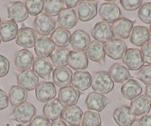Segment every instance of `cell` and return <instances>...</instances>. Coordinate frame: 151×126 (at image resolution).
<instances>
[{"instance_id": "obj_21", "label": "cell", "mask_w": 151, "mask_h": 126, "mask_svg": "<svg viewBox=\"0 0 151 126\" xmlns=\"http://www.w3.org/2000/svg\"><path fill=\"white\" fill-rule=\"evenodd\" d=\"M65 106L58 99H53L47 102L43 107L44 116L49 120L55 121L59 120L65 111Z\"/></svg>"}, {"instance_id": "obj_53", "label": "cell", "mask_w": 151, "mask_h": 126, "mask_svg": "<svg viewBox=\"0 0 151 126\" xmlns=\"http://www.w3.org/2000/svg\"><path fill=\"white\" fill-rule=\"evenodd\" d=\"M1 41H2V40H1V39H0V45H1Z\"/></svg>"}, {"instance_id": "obj_43", "label": "cell", "mask_w": 151, "mask_h": 126, "mask_svg": "<svg viewBox=\"0 0 151 126\" xmlns=\"http://www.w3.org/2000/svg\"><path fill=\"white\" fill-rule=\"evenodd\" d=\"M144 62L151 66V41L148 42L141 49Z\"/></svg>"}, {"instance_id": "obj_38", "label": "cell", "mask_w": 151, "mask_h": 126, "mask_svg": "<svg viewBox=\"0 0 151 126\" xmlns=\"http://www.w3.org/2000/svg\"><path fill=\"white\" fill-rule=\"evenodd\" d=\"M27 11L30 16L37 17L44 10L45 1L43 0H27L24 2Z\"/></svg>"}, {"instance_id": "obj_16", "label": "cell", "mask_w": 151, "mask_h": 126, "mask_svg": "<svg viewBox=\"0 0 151 126\" xmlns=\"http://www.w3.org/2000/svg\"><path fill=\"white\" fill-rule=\"evenodd\" d=\"M70 44L74 50L84 51L91 44V37L83 30H76L71 34Z\"/></svg>"}, {"instance_id": "obj_28", "label": "cell", "mask_w": 151, "mask_h": 126, "mask_svg": "<svg viewBox=\"0 0 151 126\" xmlns=\"http://www.w3.org/2000/svg\"><path fill=\"white\" fill-rule=\"evenodd\" d=\"M34 57L33 53L27 49L18 50L14 56V65L21 71L27 70L33 66Z\"/></svg>"}, {"instance_id": "obj_13", "label": "cell", "mask_w": 151, "mask_h": 126, "mask_svg": "<svg viewBox=\"0 0 151 126\" xmlns=\"http://www.w3.org/2000/svg\"><path fill=\"white\" fill-rule=\"evenodd\" d=\"M17 82L18 86L25 90L26 91H31L36 89L39 84V76L33 71V70L22 71L17 74Z\"/></svg>"}, {"instance_id": "obj_26", "label": "cell", "mask_w": 151, "mask_h": 126, "mask_svg": "<svg viewBox=\"0 0 151 126\" xmlns=\"http://www.w3.org/2000/svg\"><path fill=\"white\" fill-rule=\"evenodd\" d=\"M73 73L68 67L56 68L53 71L52 79L53 84L58 87L64 88L70 85L72 80Z\"/></svg>"}, {"instance_id": "obj_14", "label": "cell", "mask_w": 151, "mask_h": 126, "mask_svg": "<svg viewBox=\"0 0 151 126\" xmlns=\"http://www.w3.org/2000/svg\"><path fill=\"white\" fill-rule=\"evenodd\" d=\"M91 35L95 41L101 44H106L107 42L113 40L114 37L111 26L104 22H99L94 25L91 30Z\"/></svg>"}, {"instance_id": "obj_7", "label": "cell", "mask_w": 151, "mask_h": 126, "mask_svg": "<svg viewBox=\"0 0 151 126\" xmlns=\"http://www.w3.org/2000/svg\"><path fill=\"white\" fill-rule=\"evenodd\" d=\"M135 23L136 21L134 20L129 19L126 17H120L112 24V31L114 36L120 40H126L130 37Z\"/></svg>"}, {"instance_id": "obj_46", "label": "cell", "mask_w": 151, "mask_h": 126, "mask_svg": "<svg viewBox=\"0 0 151 126\" xmlns=\"http://www.w3.org/2000/svg\"><path fill=\"white\" fill-rule=\"evenodd\" d=\"M136 126H151V115L142 116L136 121Z\"/></svg>"}, {"instance_id": "obj_8", "label": "cell", "mask_w": 151, "mask_h": 126, "mask_svg": "<svg viewBox=\"0 0 151 126\" xmlns=\"http://www.w3.org/2000/svg\"><path fill=\"white\" fill-rule=\"evenodd\" d=\"M110 102V99L104 94L93 91L88 94L85 101V105L88 111H96L98 113L101 112Z\"/></svg>"}, {"instance_id": "obj_36", "label": "cell", "mask_w": 151, "mask_h": 126, "mask_svg": "<svg viewBox=\"0 0 151 126\" xmlns=\"http://www.w3.org/2000/svg\"><path fill=\"white\" fill-rule=\"evenodd\" d=\"M64 1L62 0H46L45 1V14L50 17H56L64 9Z\"/></svg>"}, {"instance_id": "obj_19", "label": "cell", "mask_w": 151, "mask_h": 126, "mask_svg": "<svg viewBox=\"0 0 151 126\" xmlns=\"http://www.w3.org/2000/svg\"><path fill=\"white\" fill-rule=\"evenodd\" d=\"M122 96L127 100H133L140 96L142 93V87L138 81L133 79H127L121 86Z\"/></svg>"}, {"instance_id": "obj_34", "label": "cell", "mask_w": 151, "mask_h": 126, "mask_svg": "<svg viewBox=\"0 0 151 126\" xmlns=\"http://www.w3.org/2000/svg\"><path fill=\"white\" fill-rule=\"evenodd\" d=\"M27 96V91L18 85H12L8 92V99L12 106L16 107L25 102Z\"/></svg>"}, {"instance_id": "obj_15", "label": "cell", "mask_w": 151, "mask_h": 126, "mask_svg": "<svg viewBox=\"0 0 151 126\" xmlns=\"http://www.w3.org/2000/svg\"><path fill=\"white\" fill-rule=\"evenodd\" d=\"M81 93L73 86L61 88L58 93V99L65 107H71L76 105L79 101Z\"/></svg>"}, {"instance_id": "obj_39", "label": "cell", "mask_w": 151, "mask_h": 126, "mask_svg": "<svg viewBox=\"0 0 151 126\" xmlns=\"http://www.w3.org/2000/svg\"><path fill=\"white\" fill-rule=\"evenodd\" d=\"M138 17L142 22L151 24V2H146L141 5L138 11Z\"/></svg>"}, {"instance_id": "obj_27", "label": "cell", "mask_w": 151, "mask_h": 126, "mask_svg": "<svg viewBox=\"0 0 151 126\" xmlns=\"http://www.w3.org/2000/svg\"><path fill=\"white\" fill-rule=\"evenodd\" d=\"M18 31V25L12 20H5L0 24V39L4 42L15 40Z\"/></svg>"}, {"instance_id": "obj_9", "label": "cell", "mask_w": 151, "mask_h": 126, "mask_svg": "<svg viewBox=\"0 0 151 126\" xmlns=\"http://www.w3.org/2000/svg\"><path fill=\"white\" fill-rule=\"evenodd\" d=\"M35 94L37 100L47 103L56 96V88L54 84L49 81H42L35 89Z\"/></svg>"}, {"instance_id": "obj_30", "label": "cell", "mask_w": 151, "mask_h": 126, "mask_svg": "<svg viewBox=\"0 0 151 126\" xmlns=\"http://www.w3.org/2000/svg\"><path fill=\"white\" fill-rule=\"evenodd\" d=\"M105 54L104 45L96 41L91 42L86 50V55L88 59L100 64H104Z\"/></svg>"}, {"instance_id": "obj_11", "label": "cell", "mask_w": 151, "mask_h": 126, "mask_svg": "<svg viewBox=\"0 0 151 126\" xmlns=\"http://www.w3.org/2000/svg\"><path fill=\"white\" fill-rule=\"evenodd\" d=\"M123 64L130 71L140 70L144 66L141 50L137 48H129L122 58Z\"/></svg>"}, {"instance_id": "obj_33", "label": "cell", "mask_w": 151, "mask_h": 126, "mask_svg": "<svg viewBox=\"0 0 151 126\" xmlns=\"http://www.w3.org/2000/svg\"><path fill=\"white\" fill-rule=\"evenodd\" d=\"M108 73L113 82L116 83H124L132 77L128 69L120 63H113L109 68Z\"/></svg>"}, {"instance_id": "obj_5", "label": "cell", "mask_w": 151, "mask_h": 126, "mask_svg": "<svg viewBox=\"0 0 151 126\" xmlns=\"http://www.w3.org/2000/svg\"><path fill=\"white\" fill-rule=\"evenodd\" d=\"M98 13V1H80L77 8L78 19L83 22L93 19Z\"/></svg>"}, {"instance_id": "obj_52", "label": "cell", "mask_w": 151, "mask_h": 126, "mask_svg": "<svg viewBox=\"0 0 151 126\" xmlns=\"http://www.w3.org/2000/svg\"><path fill=\"white\" fill-rule=\"evenodd\" d=\"M1 22H2V21H1V18H0V24H1Z\"/></svg>"}, {"instance_id": "obj_49", "label": "cell", "mask_w": 151, "mask_h": 126, "mask_svg": "<svg viewBox=\"0 0 151 126\" xmlns=\"http://www.w3.org/2000/svg\"><path fill=\"white\" fill-rule=\"evenodd\" d=\"M145 96L151 101V85H146L145 87Z\"/></svg>"}, {"instance_id": "obj_18", "label": "cell", "mask_w": 151, "mask_h": 126, "mask_svg": "<svg viewBox=\"0 0 151 126\" xmlns=\"http://www.w3.org/2000/svg\"><path fill=\"white\" fill-rule=\"evenodd\" d=\"M53 70V65L50 59L47 58L38 57L33 62V71L39 77L49 80L50 78V74Z\"/></svg>"}, {"instance_id": "obj_20", "label": "cell", "mask_w": 151, "mask_h": 126, "mask_svg": "<svg viewBox=\"0 0 151 126\" xmlns=\"http://www.w3.org/2000/svg\"><path fill=\"white\" fill-rule=\"evenodd\" d=\"M150 35L147 27L142 25L133 27L130 35V42L132 45L137 47H143L150 42Z\"/></svg>"}, {"instance_id": "obj_1", "label": "cell", "mask_w": 151, "mask_h": 126, "mask_svg": "<svg viewBox=\"0 0 151 126\" xmlns=\"http://www.w3.org/2000/svg\"><path fill=\"white\" fill-rule=\"evenodd\" d=\"M91 88L95 92L101 94H107L113 91L114 82L108 72L104 71H94L92 75Z\"/></svg>"}, {"instance_id": "obj_17", "label": "cell", "mask_w": 151, "mask_h": 126, "mask_svg": "<svg viewBox=\"0 0 151 126\" xmlns=\"http://www.w3.org/2000/svg\"><path fill=\"white\" fill-rule=\"evenodd\" d=\"M7 11L10 20H12L16 23L25 21L29 17L24 3L19 1L10 3L7 8Z\"/></svg>"}, {"instance_id": "obj_31", "label": "cell", "mask_w": 151, "mask_h": 126, "mask_svg": "<svg viewBox=\"0 0 151 126\" xmlns=\"http://www.w3.org/2000/svg\"><path fill=\"white\" fill-rule=\"evenodd\" d=\"M71 33L63 27H56L50 34V40L58 48H65L70 44Z\"/></svg>"}, {"instance_id": "obj_54", "label": "cell", "mask_w": 151, "mask_h": 126, "mask_svg": "<svg viewBox=\"0 0 151 126\" xmlns=\"http://www.w3.org/2000/svg\"></svg>"}, {"instance_id": "obj_40", "label": "cell", "mask_w": 151, "mask_h": 126, "mask_svg": "<svg viewBox=\"0 0 151 126\" xmlns=\"http://www.w3.org/2000/svg\"><path fill=\"white\" fill-rule=\"evenodd\" d=\"M136 77L146 85H151V66H144L136 73Z\"/></svg>"}, {"instance_id": "obj_29", "label": "cell", "mask_w": 151, "mask_h": 126, "mask_svg": "<svg viewBox=\"0 0 151 126\" xmlns=\"http://www.w3.org/2000/svg\"><path fill=\"white\" fill-rule=\"evenodd\" d=\"M55 50V45L50 38L47 37H40L36 40L34 45V51L40 58H47L50 56Z\"/></svg>"}, {"instance_id": "obj_42", "label": "cell", "mask_w": 151, "mask_h": 126, "mask_svg": "<svg viewBox=\"0 0 151 126\" xmlns=\"http://www.w3.org/2000/svg\"><path fill=\"white\" fill-rule=\"evenodd\" d=\"M10 71V62L5 56L0 54V78L5 77Z\"/></svg>"}, {"instance_id": "obj_32", "label": "cell", "mask_w": 151, "mask_h": 126, "mask_svg": "<svg viewBox=\"0 0 151 126\" xmlns=\"http://www.w3.org/2000/svg\"><path fill=\"white\" fill-rule=\"evenodd\" d=\"M130 108L136 116H145L150 112L151 101L145 95H140L130 102Z\"/></svg>"}, {"instance_id": "obj_50", "label": "cell", "mask_w": 151, "mask_h": 126, "mask_svg": "<svg viewBox=\"0 0 151 126\" xmlns=\"http://www.w3.org/2000/svg\"><path fill=\"white\" fill-rule=\"evenodd\" d=\"M149 33H150V35L151 37V24H150V27H149Z\"/></svg>"}, {"instance_id": "obj_41", "label": "cell", "mask_w": 151, "mask_h": 126, "mask_svg": "<svg viewBox=\"0 0 151 126\" xmlns=\"http://www.w3.org/2000/svg\"><path fill=\"white\" fill-rule=\"evenodd\" d=\"M120 3L125 11H134L139 9L141 5H142V1L141 0H121Z\"/></svg>"}, {"instance_id": "obj_22", "label": "cell", "mask_w": 151, "mask_h": 126, "mask_svg": "<svg viewBox=\"0 0 151 126\" xmlns=\"http://www.w3.org/2000/svg\"><path fill=\"white\" fill-rule=\"evenodd\" d=\"M71 84L73 88L79 91H87L92 84V75L86 71H76L73 74Z\"/></svg>"}, {"instance_id": "obj_4", "label": "cell", "mask_w": 151, "mask_h": 126, "mask_svg": "<svg viewBox=\"0 0 151 126\" xmlns=\"http://www.w3.org/2000/svg\"><path fill=\"white\" fill-rule=\"evenodd\" d=\"M113 118L119 126H132L136 121V115L127 105L117 107L113 111Z\"/></svg>"}, {"instance_id": "obj_24", "label": "cell", "mask_w": 151, "mask_h": 126, "mask_svg": "<svg viewBox=\"0 0 151 126\" xmlns=\"http://www.w3.org/2000/svg\"><path fill=\"white\" fill-rule=\"evenodd\" d=\"M82 110L77 105H73L65 108L61 118L68 125L79 126L82 122Z\"/></svg>"}, {"instance_id": "obj_47", "label": "cell", "mask_w": 151, "mask_h": 126, "mask_svg": "<svg viewBox=\"0 0 151 126\" xmlns=\"http://www.w3.org/2000/svg\"><path fill=\"white\" fill-rule=\"evenodd\" d=\"M65 5L68 7V8H71L73 9V8H75V7L78 6L80 2V1L79 0H65L64 1Z\"/></svg>"}, {"instance_id": "obj_37", "label": "cell", "mask_w": 151, "mask_h": 126, "mask_svg": "<svg viewBox=\"0 0 151 126\" xmlns=\"http://www.w3.org/2000/svg\"><path fill=\"white\" fill-rule=\"evenodd\" d=\"M82 126H101V118L99 113L87 111L83 114Z\"/></svg>"}, {"instance_id": "obj_3", "label": "cell", "mask_w": 151, "mask_h": 126, "mask_svg": "<svg viewBox=\"0 0 151 126\" xmlns=\"http://www.w3.org/2000/svg\"><path fill=\"white\" fill-rule=\"evenodd\" d=\"M33 25L36 34L42 37H47L55 30L56 22L50 16L46 14H41L34 19Z\"/></svg>"}, {"instance_id": "obj_44", "label": "cell", "mask_w": 151, "mask_h": 126, "mask_svg": "<svg viewBox=\"0 0 151 126\" xmlns=\"http://www.w3.org/2000/svg\"><path fill=\"white\" fill-rule=\"evenodd\" d=\"M50 122L48 119L45 116L37 115L33 119L29 124V126H50Z\"/></svg>"}, {"instance_id": "obj_2", "label": "cell", "mask_w": 151, "mask_h": 126, "mask_svg": "<svg viewBox=\"0 0 151 126\" xmlns=\"http://www.w3.org/2000/svg\"><path fill=\"white\" fill-rule=\"evenodd\" d=\"M36 107L30 102H25L14 108L10 119L24 125L30 122L36 117Z\"/></svg>"}, {"instance_id": "obj_6", "label": "cell", "mask_w": 151, "mask_h": 126, "mask_svg": "<svg viewBox=\"0 0 151 126\" xmlns=\"http://www.w3.org/2000/svg\"><path fill=\"white\" fill-rule=\"evenodd\" d=\"M121 14V10L115 2H106L100 5L99 15L104 22L113 23L120 18Z\"/></svg>"}, {"instance_id": "obj_45", "label": "cell", "mask_w": 151, "mask_h": 126, "mask_svg": "<svg viewBox=\"0 0 151 126\" xmlns=\"http://www.w3.org/2000/svg\"><path fill=\"white\" fill-rule=\"evenodd\" d=\"M9 105V99L6 93L0 88V111L5 109Z\"/></svg>"}, {"instance_id": "obj_48", "label": "cell", "mask_w": 151, "mask_h": 126, "mask_svg": "<svg viewBox=\"0 0 151 126\" xmlns=\"http://www.w3.org/2000/svg\"><path fill=\"white\" fill-rule=\"evenodd\" d=\"M50 126H68V125L63 121V120H57L52 122V123L50 124Z\"/></svg>"}, {"instance_id": "obj_51", "label": "cell", "mask_w": 151, "mask_h": 126, "mask_svg": "<svg viewBox=\"0 0 151 126\" xmlns=\"http://www.w3.org/2000/svg\"><path fill=\"white\" fill-rule=\"evenodd\" d=\"M17 126H27L25 125H22V124H19V125H17Z\"/></svg>"}, {"instance_id": "obj_12", "label": "cell", "mask_w": 151, "mask_h": 126, "mask_svg": "<svg viewBox=\"0 0 151 126\" xmlns=\"http://www.w3.org/2000/svg\"><path fill=\"white\" fill-rule=\"evenodd\" d=\"M106 54L113 60H119L127 51V45L120 39H113L107 42L104 45Z\"/></svg>"}, {"instance_id": "obj_23", "label": "cell", "mask_w": 151, "mask_h": 126, "mask_svg": "<svg viewBox=\"0 0 151 126\" xmlns=\"http://www.w3.org/2000/svg\"><path fill=\"white\" fill-rule=\"evenodd\" d=\"M78 16L73 9L64 8L58 15L57 23L61 27L67 29H72L78 23Z\"/></svg>"}, {"instance_id": "obj_35", "label": "cell", "mask_w": 151, "mask_h": 126, "mask_svg": "<svg viewBox=\"0 0 151 126\" xmlns=\"http://www.w3.org/2000/svg\"><path fill=\"white\" fill-rule=\"evenodd\" d=\"M69 50L65 48H57L50 55V59L53 66L56 68L66 67L68 65Z\"/></svg>"}, {"instance_id": "obj_25", "label": "cell", "mask_w": 151, "mask_h": 126, "mask_svg": "<svg viewBox=\"0 0 151 126\" xmlns=\"http://www.w3.org/2000/svg\"><path fill=\"white\" fill-rule=\"evenodd\" d=\"M68 65L75 71H82L88 67L89 62L86 53L84 51L72 50L69 53Z\"/></svg>"}, {"instance_id": "obj_10", "label": "cell", "mask_w": 151, "mask_h": 126, "mask_svg": "<svg viewBox=\"0 0 151 126\" xmlns=\"http://www.w3.org/2000/svg\"><path fill=\"white\" fill-rule=\"evenodd\" d=\"M37 40V35L34 29L29 27H22L19 30L16 44L19 47L30 49L34 47Z\"/></svg>"}]
</instances>
